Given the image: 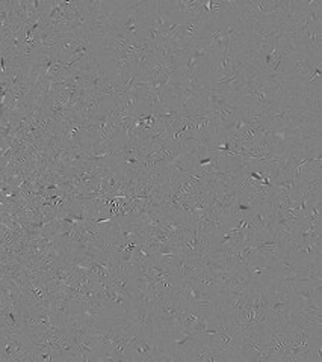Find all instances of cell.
I'll list each match as a JSON object with an SVG mask.
<instances>
[{
	"label": "cell",
	"mask_w": 322,
	"mask_h": 362,
	"mask_svg": "<svg viewBox=\"0 0 322 362\" xmlns=\"http://www.w3.org/2000/svg\"><path fill=\"white\" fill-rule=\"evenodd\" d=\"M313 118L318 116H313L304 111L296 96L286 100H276L264 109V124L266 129L292 127V125L310 121Z\"/></svg>",
	"instance_id": "obj_1"
},
{
	"label": "cell",
	"mask_w": 322,
	"mask_h": 362,
	"mask_svg": "<svg viewBox=\"0 0 322 362\" xmlns=\"http://www.w3.org/2000/svg\"><path fill=\"white\" fill-rule=\"evenodd\" d=\"M242 267L250 275L254 289L268 291L278 282L277 260L273 257L256 252V255L250 260V263Z\"/></svg>",
	"instance_id": "obj_2"
},
{
	"label": "cell",
	"mask_w": 322,
	"mask_h": 362,
	"mask_svg": "<svg viewBox=\"0 0 322 362\" xmlns=\"http://www.w3.org/2000/svg\"><path fill=\"white\" fill-rule=\"evenodd\" d=\"M185 300L180 294H168L162 300L155 302V317L158 322L159 335L179 329L182 327L180 318L183 313Z\"/></svg>",
	"instance_id": "obj_3"
},
{
	"label": "cell",
	"mask_w": 322,
	"mask_h": 362,
	"mask_svg": "<svg viewBox=\"0 0 322 362\" xmlns=\"http://www.w3.org/2000/svg\"><path fill=\"white\" fill-rule=\"evenodd\" d=\"M271 332V331H269ZM268 331L244 329L239 335L238 356L242 362H266Z\"/></svg>",
	"instance_id": "obj_4"
},
{
	"label": "cell",
	"mask_w": 322,
	"mask_h": 362,
	"mask_svg": "<svg viewBox=\"0 0 322 362\" xmlns=\"http://www.w3.org/2000/svg\"><path fill=\"white\" fill-rule=\"evenodd\" d=\"M159 340H160V347H162L165 352L171 353V355L177 359V362H185L188 352L198 340V335L182 326L176 331L160 334Z\"/></svg>",
	"instance_id": "obj_5"
},
{
	"label": "cell",
	"mask_w": 322,
	"mask_h": 362,
	"mask_svg": "<svg viewBox=\"0 0 322 362\" xmlns=\"http://www.w3.org/2000/svg\"><path fill=\"white\" fill-rule=\"evenodd\" d=\"M126 317L135 325L141 335H159L153 304L133 300L130 311Z\"/></svg>",
	"instance_id": "obj_6"
},
{
	"label": "cell",
	"mask_w": 322,
	"mask_h": 362,
	"mask_svg": "<svg viewBox=\"0 0 322 362\" xmlns=\"http://www.w3.org/2000/svg\"><path fill=\"white\" fill-rule=\"evenodd\" d=\"M205 0H160V6L168 14L173 23L182 24L186 20L206 14L203 8Z\"/></svg>",
	"instance_id": "obj_7"
},
{
	"label": "cell",
	"mask_w": 322,
	"mask_h": 362,
	"mask_svg": "<svg viewBox=\"0 0 322 362\" xmlns=\"http://www.w3.org/2000/svg\"><path fill=\"white\" fill-rule=\"evenodd\" d=\"M22 293H23V300L28 304H46L52 298V291L49 289L47 281L38 275L37 272H29L26 273L22 284Z\"/></svg>",
	"instance_id": "obj_8"
},
{
	"label": "cell",
	"mask_w": 322,
	"mask_h": 362,
	"mask_svg": "<svg viewBox=\"0 0 322 362\" xmlns=\"http://www.w3.org/2000/svg\"><path fill=\"white\" fill-rule=\"evenodd\" d=\"M160 347L159 335H138L129 346L130 362H153Z\"/></svg>",
	"instance_id": "obj_9"
},
{
	"label": "cell",
	"mask_w": 322,
	"mask_h": 362,
	"mask_svg": "<svg viewBox=\"0 0 322 362\" xmlns=\"http://www.w3.org/2000/svg\"><path fill=\"white\" fill-rule=\"evenodd\" d=\"M0 329L24 334V318H23V307L22 302L17 304H5L0 308Z\"/></svg>",
	"instance_id": "obj_10"
},
{
	"label": "cell",
	"mask_w": 322,
	"mask_h": 362,
	"mask_svg": "<svg viewBox=\"0 0 322 362\" xmlns=\"http://www.w3.org/2000/svg\"><path fill=\"white\" fill-rule=\"evenodd\" d=\"M99 287L101 289V291H103L105 299L108 302L109 308L112 309V313L115 316L126 317L127 313H129V311H130L132 300H129L126 296H123V294L118 291L109 281H105V282L99 284Z\"/></svg>",
	"instance_id": "obj_11"
},
{
	"label": "cell",
	"mask_w": 322,
	"mask_h": 362,
	"mask_svg": "<svg viewBox=\"0 0 322 362\" xmlns=\"http://www.w3.org/2000/svg\"><path fill=\"white\" fill-rule=\"evenodd\" d=\"M88 38L78 35V33L67 32L58 33V46H56V57L61 62H67L73 56L74 50L78 48L82 43H85Z\"/></svg>",
	"instance_id": "obj_12"
},
{
	"label": "cell",
	"mask_w": 322,
	"mask_h": 362,
	"mask_svg": "<svg viewBox=\"0 0 322 362\" xmlns=\"http://www.w3.org/2000/svg\"><path fill=\"white\" fill-rule=\"evenodd\" d=\"M298 271H296V282H322V260L321 257L296 261Z\"/></svg>",
	"instance_id": "obj_13"
},
{
	"label": "cell",
	"mask_w": 322,
	"mask_h": 362,
	"mask_svg": "<svg viewBox=\"0 0 322 362\" xmlns=\"http://www.w3.org/2000/svg\"><path fill=\"white\" fill-rule=\"evenodd\" d=\"M207 15L209 14H201L197 17H192V19L179 24V32L186 43L203 38V32H205Z\"/></svg>",
	"instance_id": "obj_14"
},
{
	"label": "cell",
	"mask_w": 322,
	"mask_h": 362,
	"mask_svg": "<svg viewBox=\"0 0 322 362\" xmlns=\"http://www.w3.org/2000/svg\"><path fill=\"white\" fill-rule=\"evenodd\" d=\"M109 282H111L114 287L123 294V296H126L127 299L133 302L135 296H137V289H135V285H133L129 269H120V271L111 275V278H109Z\"/></svg>",
	"instance_id": "obj_15"
},
{
	"label": "cell",
	"mask_w": 322,
	"mask_h": 362,
	"mask_svg": "<svg viewBox=\"0 0 322 362\" xmlns=\"http://www.w3.org/2000/svg\"><path fill=\"white\" fill-rule=\"evenodd\" d=\"M192 281L196 282L197 287L205 293L218 294L223 291L217 273L214 271H209V269H201V271L192 278Z\"/></svg>",
	"instance_id": "obj_16"
},
{
	"label": "cell",
	"mask_w": 322,
	"mask_h": 362,
	"mask_svg": "<svg viewBox=\"0 0 322 362\" xmlns=\"http://www.w3.org/2000/svg\"><path fill=\"white\" fill-rule=\"evenodd\" d=\"M241 103L238 102V98H235L233 102L224 105L223 107L217 109V111L212 112V116H214V120L217 123V127L219 125H226V124H230L236 120H239L241 118Z\"/></svg>",
	"instance_id": "obj_17"
},
{
	"label": "cell",
	"mask_w": 322,
	"mask_h": 362,
	"mask_svg": "<svg viewBox=\"0 0 322 362\" xmlns=\"http://www.w3.org/2000/svg\"><path fill=\"white\" fill-rule=\"evenodd\" d=\"M201 269L203 267L198 263L197 258L180 255L179 261H177V266H176V276L182 281L192 280V278L201 271Z\"/></svg>",
	"instance_id": "obj_18"
},
{
	"label": "cell",
	"mask_w": 322,
	"mask_h": 362,
	"mask_svg": "<svg viewBox=\"0 0 322 362\" xmlns=\"http://www.w3.org/2000/svg\"><path fill=\"white\" fill-rule=\"evenodd\" d=\"M0 293L6 304H17L23 298L22 287L10 278H0Z\"/></svg>",
	"instance_id": "obj_19"
},
{
	"label": "cell",
	"mask_w": 322,
	"mask_h": 362,
	"mask_svg": "<svg viewBox=\"0 0 322 362\" xmlns=\"http://www.w3.org/2000/svg\"><path fill=\"white\" fill-rule=\"evenodd\" d=\"M254 285L250 275L247 273L244 267H236L233 271V276L230 285H228V290L230 291H248L253 290Z\"/></svg>",
	"instance_id": "obj_20"
},
{
	"label": "cell",
	"mask_w": 322,
	"mask_h": 362,
	"mask_svg": "<svg viewBox=\"0 0 322 362\" xmlns=\"http://www.w3.org/2000/svg\"><path fill=\"white\" fill-rule=\"evenodd\" d=\"M277 269H278V280L285 276H296L298 263H296L292 252H286V254H283L277 260Z\"/></svg>",
	"instance_id": "obj_21"
},
{
	"label": "cell",
	"mask_w": 322,
	"mask_h": 362,
	"mask_svg": "<svg viewBox=\"0 0 322 362\" xmlns=\"http://www.w3.org/2000/svg\"><path fill=\"white\" fill-rule=\"evenodd\" d=\"M321 245H316L315 242H309V243H303V245H295L294 249V257L296 261H304V260H312L321 255Z\"/></svg>",
	"instance_id": "obj_22"
},
{
	"label": "cell",
	"mask_w": 322,
	"mask_h": 362,
	"mask_svg": "<svg viewBox=\"0 0 322 362\" xmlns=\"http://www.w3.org/2000/svg\"><path fill=\"white\" fill-rule=\"evenodd\" d=\"M151 261H155V252L151 249L147 242L138 243L137 249L133 252L132 264H150Z\"/></svg>",
	"instance_id": "obj_23"
},
{
	"label": "cell",
	"mask_w": 322,
	"mask_h": 362,
	"mask_svg": "<svg viewBox=\"0 0 322 362\" xmlns=\"http://www.w3.org/2000/svg\"><path fill=\"white\" fill-rule=\"evenodd\" d=\"M29 353L32 362H55L59 361V356L55 349L42 347V346H29Z\"/></svg>",
	"instance_id": "obj_24"
}]
</instances>
